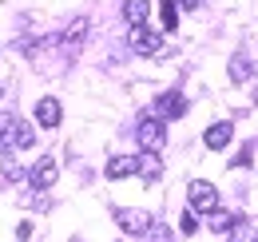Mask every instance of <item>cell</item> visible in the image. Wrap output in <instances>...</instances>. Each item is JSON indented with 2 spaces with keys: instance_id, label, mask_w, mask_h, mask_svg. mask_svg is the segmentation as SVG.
<instances>
[{
  "instance_id": "cell-1",
  "label": "cell",
  "mask_w": 258,
  "mask_h": 242,
  "mask_svg": "<svg viewBox=\"0 0 258 242\" xmlns=\"http://www.w3.org/2000/svg\"><path fill=\"white\" fill-rule=\"evenodd\" d=\"M111 218L119 222V230L127 234V238H143V234H151V226H155V218L147 211H135V207H115Z\"/></svg>"
},
{
  "instance_id": "cell-2",
  "label": "cell",
  "mask_w": 258,
  "mask_h": 242,
  "mask_svg": "<svg viewBox=\"0 0 258 242\" xmlns=\"http://www.w3.org/2000/svg\"><path fill=\"white\" fill-rule=\"evenodd\" d=\"M187 207H191L195 214H211L215 207H219V191H215V183L195 179L191 187H187Z\"/></svg>"
},
{
  "instance_id": "cell-3",
  "label": "cell",
  "mask_w": 258,
  "mask_h": 242,
  "mask_svg": "<svg viewBox=\"0 0 258 242\" xmlns=\"http://www.w3.org/2000/svg\"><path fill=\"white\" fill-rule=\"evenodd\" d=\"M135 139H139V147L143 151H163V143H167V127H163V119H155V115H147V119L135 127Z\"/></svg>"
},
{
  "instance_id": "cell-4",
  "label": "cell",
  "mask_w": 258,
  "mask_h": 242,
  "mask_svg": "<svg viewBox=\"0 0 258 242\" xmlns=\"http://www.w3.org/2000/svg\"><path fill=\"white\" fill-rule=\"evenodd\" d=\"M127 40H131V48H135L139 56H159V52H163V36H159V32H151L147 24H135Z\"/></svg>"
},
{
  "instance_id": "cell-5",
  "label": "cell",
  "mask_w": 258,
  "mask_h": 242,
  "mask_svg": "<svg viewBox=\"0 0 258 242\" xmlns=\"http://www.w3.org/2000/svg\"><path fill=\"white\" fill-rule=\"evenodd\" d=\"M183 111H187V99H183V95H175V91H167V95H159V99L151 103V115H155V119H163V123L179 119Z\"/></svg>"
},
{
  "instance_id": "cell-6",
  "label": "cell",
  "mask_w": 258,
  "mask_h": 242,
  "mask_svg": "<svg viewBox=\"0 0 258 242\" xmlns=\"http://www.w3.org/2000/svg\"><path fill=\"white\" fill-rule=\"evenodd\" d=\"M28 179H32L36 191H52L56 179H60V163H56V159H40L32 171H28Z\"/></svg>"
},
{
  "instance_id": "cell-7",
  "label": "cell",
  "mask_w": 258,
  "mask_h": 242,
  "mask_svg": "<svg viewBox=\"0 0 258 242\" xmlns=\"http://www.w3.org/2000/svg\"><path fill=\"white\" fill-rule=\"evenodd\" d=\"M60 115H64V111H60V99H56V95H44V99L36 103V123H40V127H60Z\"/></svg>"
},
{
  "instance_id": "cell-8",
  "label": "cell",
  "mask_w": 258,
  "mask_h": 242,
  "mask_svg": "<svg viewBox=\"0 0 258 242\" xmlns=\"http://www.w3.org/2000/svg\"><path fill=\"white\" fill-rule=\"evenodd\" d=\"M127 175H139V155H115V159H107V179H127Z\"/></svg>"
},
{
  "instance_id": "cell-9",
  "label": "cell",
  "mask_w": 258,
  "mask_h": 242,
  "mask_svg": "<svg viewBox=\"0 0 258 242\" xmlns=\"http://www.w3.org/2000/svg\"><path fill=\"white\" fill-rule=\"evenodd\" d=\"M238 222H242V218H238L234 211H223V207H215V211L207 214V226H211L215 234H230V230H234Z\"/></svg>"
},
{
  "instance_id": "cell-10",
  "label": "cell",
  "mask_w": 258,
  "mask_h": 242,
  "mask_svg": "<svg viewBox=\"0 0 258 242\" xmlns=\"http://www.w3.org/2000/svg\"><path fill=\"white\" fill-rule=\"evenodd\" d=\"M230 139H234V127H230V123H215V127H211V131L203 135L207 151H223V147L230 143Z\"/></svg>"
},
{
  "instance_id": "cell-11",
  "label": "cell",
  "mask_w": 258,
  "mask_h": 242,
  "mask_svg": "<svg viewBox=\"0 0 258 242\" xmlns=\"http://www.w3.org/2000/svg\"><path fill=\"white\" fill-rule=\"evenodd\" d=\"M147 12H151V0H123V20L131 28L135 24H147Z\"/></svg>"
},
{
  "instance_id": "cell-12",
  "label": "cell",
  "mask_w": 258,
  "mask_h": 242,
  "mask_svg": "<svg viewBox=\"0 0 258 242\" xmlns=\"http://www.w3.org/2000/svg\"><path fill=\"white\" fill-rule=\"evenodd\" d=\"M139 175H143V179H159V175H163V163H159V155H155V151L139 155Z\"/></svg>"
},
{
  "instance_id": "cell-13",
  "label": "cell",
  "mask_w": 258,
  "mask_h": 242,
  "mask_svg": "<svg viewBox=\"0 0 258 242\" xmlns=\"http://www.w3.org/2000/svg\"><path fill=\"white\" fill-rule=\"evenodd\" d=\"M254 72H258V64H250L246 56H234V60H230V80H234V84H242V80H250Z\"/></svg>"
},
{
  "instance_id": "cell-14",
  "label": "cell",
  "mask_w": 258,
  "mask_h": 242,
  "mask_svg": "<svg viewBox=\"0 0 258 242\" xmlns=\"http://www.w3.org/2000/svg\"><path fill=\"white\" fill-rule=\"evenodd\" d=\"M84 32H88V20H84V16L68 24V32H64V48H68V52H76V44L84 40Z\"/></svg>"
},
{
  "instance_id": "cell-15",
  "label": "cell",
  "mask_w": 258,
  "mask_h": 242,
  "mask_svg": "<svg viewBox=\"0 0 258 242\" xmlns=\"http://www.w3.org/2000/svg\"><path fill=\"white\" fill-rule=\"evenodd\" d=\"M32 143H36V131L24 119H16V127H12V147H32Z\"/></svg>"
},
{
  "instance_id": "cell-16",
  "label": "cell",
  "mask_w": 258,
  "mask_h": 242,
  "mask_svg": "<svg viewBox=\"0 0 258 242\" xmlns=\"http://www.w3.org/2000/svg\"><path fill=\"white\" fill-rule=\"evenodd\" d=\"M226 242H258V226L254 222H238V226L226 234Z\"/></svg>"
},
{
  "instance_id": "cell-17",
  "label": "cell",
  "mask_w": 258,
  "mask_h": 242,
  "mask_svg": "<svg viewBox=\"0 0 258 242\" xmlns=\"http://www.w3.org/2000/svg\"><path fill=\"white\" fill-rule=\"evenodd\" d=\"M159 12H163V32H175V28H179V8H175V0H163Z\"/></svg>"
},
{
  "instance_id": "cell-18",
  "label": "cell",
  "mask_w": 258,
  "mask_h": 242,
  "mask_svg": "<svg viewBox=\"0 0 258 242\" xmlns=\"http://www.w3.org/2000/svg\"><path fill=\"white\" fill-rule=\"evenodd\" d=\"M12 127H16V115H0V143L4 147L12 143Z\"/></svg>"
},
{
  "instance_id": "cell-19",
  "label": "cell",
  "mask_w": 258,
  "mask_h": 242,
  "mask_svg": "<svg viewBox=\"0 0 258 242\" xmlns=\"http://www.w3.org/2000/svg\"><path fill=\"white\" fill-rule=\"evenodd\" d=\"M179 230H183V234H195V230H199V214H195L191 207H187V214L179 218Z\"/></svg>"
},
{
  "instance_id": "cell-20",
  "label": "cell",
  "mask_w": 258,
  "mask_h": 242,
  "mask_svg": "<svg viewBox=\"0 0 258 242\" xmlns=\"http://www.w3.org/2000/svg\"><path fill=\"white\" fill-rule=\"evenodd\" d=\"M4 179H24V167L16 159H4Z\"/></svg>"
},
{
  "instance_id": "cell-21",
  "label": "cell",
  "mask_w": 258,
  "mask_h": 242,
  "mask_svg": "<svg viewBox=\"0 0 258 242\" xmlns=\"http://www.w3.org/2000/svg\"><path fill=\"white\" fill-rule=\"evenodd\" d=\"M246 163H250V147H242L238 159H230V167H246Z\"/></svg>"
},
{
  "instance_id": "cell-22",
  "label": "cell",
  "mask_w": 258,
  "mask_h": 242,
  "mask_svg": "<svg viewBox=\"0 0 258 242\" xmlns=\"http://www.w3.org/2000/svg\"><path fill=\"white\" fill-rule=\"evenodd\" d=\"M183 4H187V8H195V4H199V0H183Z\"/></svg>"
},
{
  "instance_id": "cell-23",
  "label": "cell",
  "mask_w": 258,
  "mask_h": 242,
  "mask_svg": "<svg viewBox=\"0 0 258 242\" xmlns=\"http://www.w3.org/2000/svg\"><path fill=\"white\" fill-rule=\"evenodd\" d=\"M254 107H258V88H254Z\"/></svg>"
}]
</instances>
